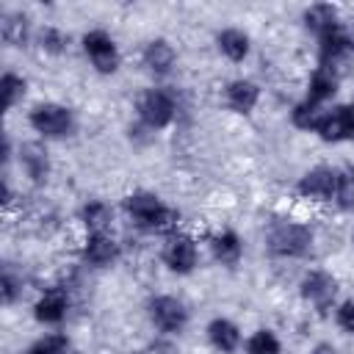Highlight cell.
Masks as SVG:
<instances>
[{"instance_id": "1", "label": "cell", "mask_w": 354, "mask_h": 354, "mask_svg": "<svg viewBox=\"0 0 354 354\" xmlns=\"http://www.w3.org/2000/svg\"><path fill=\"white\" fill-rule=\"evenodd\" d=\"M124 207L133 216V221L144 230H166L177 221V213L152 194H133L124 199Z\"/></svg>"}, {"instance_id": "2", "label": "cell", "mask_w": 354, "mask_h": 354, "mask_svg": "<svg viewBox=\"0 0 354 354\" xmlns=\"http://www.w3.org/2000/svg\"><path fill=\"white\" fill-rule=\"evenodd\" d=\"M313 246V232L310 227L304 224H290V221H282L277 224L271 232H268V249L274 254H282V257H301L307 254Z\"/></svg>"}, {"instance_id": "3", "label": "cell", "mask_w": 354, "mask_h": 354, "mask_svg": "<svg viewBox=\"0 0 354 354\" xmlns=\"http://www.w3.org/2000/svg\"><path fill=\"white\" fill-rule=\"evenodd\" d=\"M30 124L36 133L41 136H50V138H61L72 130V113L64 108V105H55V102H44V105H36L33 113H30Z\"/></svg>"}, {"instance_id": "4", "label": "cell", "mask_w": 354, "mask_h": 354, "mask_svg": "<svg viewBox=\"0 0 354 354\" xmlns=\"http://www.w3.org/2000/svg\"><path fill=\"white\" fill-rule=\"evenodd\" d=\"M138 113H141V119H144L147 127L160 130V127H166V124L171 122V116H174V100H171V94L163 91V88H149V91L141 97V102H138Z\"/></svg>"}, {"instance_id": "5", "label": "cell", "mask_w": 354, "mask_h": 354, "mask_svg": "<svg viewBox=\"0 0 354 354\" xmlns=\"http://www.w3.org/2000/svg\"><path fill=\"white\" fill-rule=\"evenodd\" d=\"M83 47L91 58V64L100 69V72H116L119 66V53H116V44L113 39L105 33V30H91L83 36Z\"/></svg>"}, {"instance_id": "6", "label": "cell", "mask_w": 354, "mask_h": 354, "mask_svg": "<svg viewBox=\"0 0 354 354\" xmlns=\"http://www.w3.org/2000/svg\"><path fill=\"white\" fill-rule=\"evenodd\" d=\"M149 315H152V321H155V326H158L160 332H180V329L185 326V321H188L185 307H183L177 299H171V296H158V299H152Z\"/></svg>"}, {"instance_id": "7", "label": "cell", "mask_w": 354, "mask_h": 354, "mask_svg": "<svg viewBox=\"0 0 354 354\" xmlns=\"http://www.w3.org/2000/svg\"><path fill=\"white\" fill-rule=\"evenodd\" d=\"M335 191H337V171L335 169H326V166H318L313 171H307L299 183V194L301 196H310V199H335Z\"/></svg>"}, {"instance_id": "8", "label": "cell", "mask_w": 354, "mask_h": 354, "mask_svg": "<svg viewBox=\"0 0 354 354\" xmlns=\"http://www.w3.org/2000/svg\"><path fill=\"white\" fill-rule=\"evenodd\" d=\"M324 141H343L354 136V105H340L329 113H324L318 130H315Z\"/></svg>"}, {"instance_id": "9", "label": "cell", "mask_w": 354, "mask_h": 354, "mask_svg": "<svg viewBox=\"0 0 354 354\" xmlns=\"http://www.w3.org/2000/svg\"><path fill=\"white\" fill-rule=\"evenodd\" d=\"M337 293V282L326 274V271H310L304 279H301V296L307 301H313L318 310H326L332 304Z\"/></svg>"}, {"instance_id": "10", "label": "cell", "mask_w": 354, "mask_h": 354, "mask_svg": "<svg viewBox=\"0 0 354 354\" xmlns=\"http://www.w3.org/2000/svg\"><path fill=\"white\" fill-rule=\"evenodd\" d=\"M163 260L169 263L171 271L188 274L196 266V243L188 235H171L166 249H163Z\"/></svg>"}, {"instance_id": "11", "label": "cell", "mask_w": 354, "mask_h": 354, "mask_svg": "<svg viewBox=\"0 0 354 354\" xmlns=\"http://www.w3.org/2000/svg\"><path fill=\"white\" fill-rule=\"evenodd\" d=\"M19 163L25 169V174L36 183H41L50 171V160H47V149L41 144H22L19 147Z\"/></svg>"}, {"instance_id": "12", "label": "cell", "mask_w": 354, "mask_h": 354, "mask_svg": "<svg viewBox=\"0 0 354 354\" xmlns=\"http://www.w3.org/2000/svg\"><path fill=\"white\" fill-rule=\"evenodd\" d=\"M119 254V246L111 235L105 232H91L88 241H86V260L94 263V266H108L111 260H116Z\"/></svg>"}, {"instance_id": "13", "label": "cell", "mask_w": 354, "mask_h": 354, "mask_svg": "<svg viewBox=\"0 0 354 354\" xmlns=\"http://www.w3.org/2000/svg\"><path fill=\"white\" fill-rule=\"evenodd\" d=\"M257 97H260V88L249 80H235L227 86V105L238 113H249L257 105Z\"/></svg>"}, {"instance_id": "14", "label": "cell", "mask_w": 354, "mask_h": 354, "mask_svg": "<svg viewBox=\"0 0 354 354\" xmlns=\"http://www.w3.org/2000/svg\"><path fill=\"white\" fill-rule=\"evenodd\" d=\"M64 315H66V296H64V290L53 288V290H47L36 301V318L41 324H58Z\"/></svg>"}, {"instance_id": "15", "label": "cell", "mask_w": 354, "mask_h": 354, "mask_svg": "<svg viewBox=\"0 0 354 354\" xmlns=\"http://www.w3.org/2000/svg\"><path fill=\"white\" fill-rule=\"evenodd\" d=\"M207 335H210V343H213L218 351H224V354L235 351L238 343H241V332H238V326L230 324L227 318H216V321L207 326Z\"/></svg>"}, {"instance_id": "16", "label": "cell", "mask_w": 354, "mask_h": 354, "mask_svg": "<svg viewBox=\"0 0 354 354\" xmlns=\"http://www.w3.org/2000/svg\"><path fill=\"white\" fill-rule=\"evenodd\" d=\"M144 64H147L155 75H166V72L171 69V64H174V50H171V44L163 41V39L149 41L147 50H144Z\"/></svg>"}, {"instance_id": "17", "label": "cell", "mask_w": 354, "mask_h": 354, "mask_svg": "<svg viewBox=\"0 0 354 354\" xmlns=\"http://www.w3.org/2000/svg\"><path fill=\"white\" fill-rule=\"evenodd\" d=\"M335 88H337V75L332 72V66H318L313 72V77H310L307 100L310 102H324V100H329L335 94Z\"/></svg>"}, {"instance_id": "18", "label": "cell", "mask_w": 354, "mask_h": 354, "mask_svg": "<svg viewBox=\"0 0 354 354\" xmlns=\"http://www.w3.org/2000/svg\"><path fill=\"white\" fill-rule=\"evenodd\" d=\"M304 22H307L310 30H315L318 36H324V33H329V30L337 28V11L332 6H326V3H318V6H310L304 11Z\"/></svg>"}, {"instance_id": "19", "label": "cell", "mask_w": 354, "mask_h": 354, "mask_svg": "<svg viewBox=\"0 0 354 354\" xmlns=\"http://www.w3.org/2000/svg\"><path fill=\"white\" fill-rule=\"evenodd\" d=\"M218 47H221V53H224L227 58H232V61H243L246 53H249V39H246L243 30L227 28V30L218 33Z\"/></svg>"}, {"instance_id": "20", "label": "cell", "mask_w": 354, "mask_h": 354, "mask_svg": "<svg viewBox=\"0 0 354 354\" xmlns=\"http://www.w3.org/2000/svg\"><path fill=\"white\" fill-rule=\"evenodd\" d=\"M321 39V66H332L346 50H348V44H346V36H343V30L340 28H335V30H329V33H324V36H318Z\"/></svg>"}, {"instance_id": "21", "label": "cell", "mask_w": 354, "mask_h": 354, "mask_svg": "<svg viewBox=\"0 0 354 354\" xmlns=\"http://www.w3.org/2000/svg\"><path fill=\"white\" fill-rule=\"evenodd\" d=\"M213 254H216V260H221L227 266H235L238 257H241V241H238V235L230 232V230L221 232V235H216L213 238Z\"/></svg>"}, {"instance_id": "22", "label": "cell", "mask_w": 354, "mask_h": 354, "mask_svg": "<svg viewBox=\"0 0 354 354\" xmlns=\"http://www.w3.org/2000/svg\"><path fill=\"white\" fill-rule=\"evenodd\" d=\"M3 39L14 47L25 44L28 39V17L25 14H6L3 17Z\"/></svg>"}, {"instance_id": "23", "label": "cell", "mask_w": 354, "mask_h": 354, "mask_svg": "<svg viewBox=\"0 0 354 354\" xmlns=\"http://www.w3.org/2000/svg\"><path fill=\"white\" fill-rule=\"evenodd\" d=\"M321 119H324V111L318 108V102L304 100V102H299L293 108V124L301 127V130H318Z\"/></svg>"}, {"instance_id": "24", "label": "cell", "mask_w": 354, "mask_h": 354, "mask_svg": "<svg viewBox=\"0 0 354 354\" xmlns=\"http://www.w3.org/2000/svg\"><path fill=\"white\" fill-rule=\"evenodd\" d=\"M83 218H86V227L91 232H105V224L111 221V210L102 202H88L83 207Z\"/></svg>"}, {"instance_id": "25", "label": "cell", "mask_w": 354, "mask_h": 354, "mask_svg": "<svg viewBox=\"0 0 354 354\" xmlns=\"http://www.w3.org/2000/svg\"><path fill=\"white\" fill-rule=\"evenodd\" d=\"M0 88H3V105H6V111H8V108H14V105L22 100V94H25V80L17 77V75H11V72H6Z\"/></svg>"}, {"instance_id": "26", "label": "cell", "mask_w": 354, "mask_h": 354, "mask_svg": "<svg viewBox=\"0 0 354 354\" xmlns=\"http://www.w3.org/2000/svg\"><path fill=\"white\" fill-rule=\"evenodd\" d=\"M246 354H279V340H277L271 332L260 329V332H254V335L249 337Z\"/></svg>"}, {"instance_id": "27", "label": "cell", "mask_w": 354, "mask_h": 354, "mask_svg": "<svg viewBox=\"0 0 354 354\" xmlns=\"http://www.w3.org/2000/svg\"><path fill=\"white\" fill-rule=\"evenodd\" d=\"M66 348H69V340L55 332V335L39 337V340L28 348V354H66Z\"/></svg>"}, {"instance_id": "28", "label": "cell", "mask_w": 354, "mask_h": 354, "mask_svg": "<svg viewBox=\"0 0 354 354\" xmlns=\"http://www.w3.org/2000/svg\"><path fill=\"white\" fill-rule=\"evenodd\" d=\"M335 199L340 207H351L354 205V171L346 169V171H337V191H335Z\"/></svg>"}, {"instance_id": "29", "label": "cell", "mask_w": 354, "mask_h": 354, "mask_svg": "<svg viewBox=\"0 0 354 354\" xmlns=\"http://www.w3.org/2000/svg\"><path fill=\"white\" fill-rule=\"evenodd\" d=\"M39 44H41V50H47V53H61V50L66 47V36H64L58 28H44V30L39 33Z\"/></svg>"}, {"instance_id": "30", "label": "cell", "mask_w": 354, "mask_h": 354, "mask_svg": "<svg viewBox=\"0 0 354 354\" xmlns=\"http://www.w3.org/2000/svg\"><path fill=\"white\" fill-rule=\"evenodd\" d=\"M337 324H340V329L354 335V301H343L337 307Z\"/></svg>"}, {"instance_id": "31", "label": "cell", "mask_w": 354, "mask_h": 354, "mask_svg": "<svg viewBox=\"0 0 354 354\" xmlns=\"http://www.w3.org/2000/svg\"><path fill=\"white\" fill-rule=\"evenodd\" d=\"M14 296H17V279H14V274L6 268V274H3V299L11 304Z\"/></svg>"}, {"instance_id": "32", "label": "cell", "mask_w": 354, "mask_h": 354, "mask_svg": "<svg viewBox=\"0 0 354 354\" xmlns=\"http://www.w3.org/2000/svg\"><path fill=\"white\" fill-rule=\"evenodd\" d=\"M343 36H346V44H348V50H354V22L343 30Z\"/></svg>"}, {"instance_id": "33", "label": "cell", "mask_w": 354, "mask_h": 354, "mask_svg": "<svg viewBox=\"0 0 354 354\" xmlns=\"http://www.w3.org/2000/svg\"><path fill=\"white\" fill-rule=\"evenodd\" d=\"M313 354H335V348H332V346H318Z\"/></svg>"}]
</instances>
